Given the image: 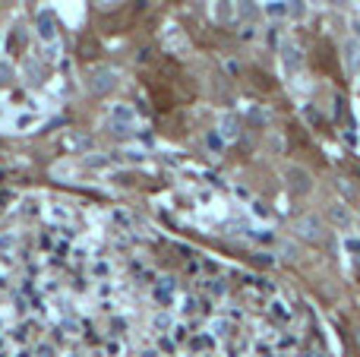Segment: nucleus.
I'll use <instances>...</instances> for the list:
<instances>
[{
	"mask_svg": "<svg viewBox=\"0 0 360 357\" xmlns=\"http://www.w3.org/2000/svg\"><path fill=\"white\" fill-rule=\"evenodd\" d=\"M288 177H291V187L297 190V193H307V190H310V174H307L304 168H288Z\"/></svg>",
	"mask_w": 360,
	"mask_h": 357,
	"instance_id": "obj_3",
	"label": "nucleus"
},
{
	"mask_svg": "<svg viewBox=\"0 0 360 357\" xmlns=\"http://www.w3.org/2000/svg\"><path fill=\"white\" fill-rule=\"evenodd\" d=\"M294 231H297L304 240H319V234H323V231H319V219H316V215H304V219H297V221H294Z\"/></svg>",
	"mask_w": 360,
	"mask_h": 357,
	"instance_id": "obj_2",
	"label": "nucleus"
},
{
	"mask_svg": "<svg viewBox=\"0 0 360 357\" xmlns=\"http://www.w3.org/2000/svg\"><path fill=\"white\" fill-rule=\"evenodd\" d=\"M38 35H41L44 41H54V25H51V19H48V16L38 19Z\"/></svg>",
	"mask_w": 360,
	"mask_h": 357,
	"instance_id": "obj_5",
	"label": "nucleus"
},
{
	"mask_svg": "<svg viewBox=\"0 0 360 357\" xmlns=\"http://www.w3.org/2000/svg\"><path fill=\"white\" fill-rule=\"evenodd\" d=\"M345 54H348V67L354 70L357 63H360V41H354V38H351V41L345 44Z\"/></svg>",
	"mask_w": 360,
	"mask_h": 357,
	"instance_id": "obj_4",
	"label": "nucleus"
},
{
	"mask_svg": "<svg viewBox=\"0 0 360 357\" xmlns=\"http://www.w3.org/2000/svg\"><path fill=\"white\" fill-rule=\"evenodd\" d=\"M114 82H117V73L111 67H92V73H89V89L92 92H108Z\"/></svg>",
	"mask_w": 360,
	"mask_h": 357,
	"instance_id": "obj_1",
	"label": "nucleus"
}]
</instances>
